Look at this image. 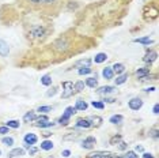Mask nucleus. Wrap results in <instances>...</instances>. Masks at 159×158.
I'll return each instance as SVG.
<instances>
[{
  "instance_id": "obj_1",
  "label": "nucleus",
  "mask_w": 159,
  "mask_h": 158,
  "mask_svg": "<svg viewBox=\"0 0 159 158\" xmlns=\"http://www.w3.org/2000/svg\"><path fill=\"white\" fill-rule=\"evenodd\" d=\"M49 22H30L25 25V29H26V38L30 42H44L46 38L49 37L50 31L53 30V26H49Z\"/></svg>"
},
{
  "instance_id": "obj_2",
  "label": "nucleus",
  "mask_w": 159,
  "mask_h": 158,
  "mask_svg": "<svg viewBox=\"0 0 159 158\" xmlns=\"http://www.w3.org/2000/svg\"><path fill=\"white\" fill-rule=\"evenodd\" d=\"M52 51L56 53H60V55H64L68 51L72 49V40L71 37H68V34H61L59 38H56L55 41L52 42Z\"/></svg>"
},
{
  "instance_id": "obj_3",
  "label": "nucleus",
  "mask_w": 159,
  "mask_h": 158,
  "mask_svg": "<svg viewBox=\"0 0 159 158\" xmlns=\"http://www.w3.org/2000/svg\"><path fill=\"white\" fill-rule=\"evenodd\" d=\"M64 4V0H44L42 3L41 14L44 15H57V12L61 10Z\"/></svg>"
},
{
  "instance_id": "obj_4",
  "label": "nucleus",
  "mask_w": 159,
  "mask_h": 158,
  "mask_svg": "<svg viewBox=\"0 0 159 158\" xmlns=\"http://www.w3.org/2000/svg\"><path fill=\"white\" fill-rule=\"evenodd\" d=\"M42 3H44V0H16V4L20 8H25L27 11H35V12H41Z\"/></svg>"
},
{
  "instance_id": "obj_5",
  "label": "nucleus",
  "mask_w": 159,
  "mask_h": 158,
  "mask_svg": "<svg viewBox=\"0 0 159 158\" xmlns=\"http://www.w3.org/2000/svg\"><path fill=\"white\" fill-rule=\"evenodd\" d=\"M143 16H144V19L146 21H154V19H157V16H158V6H157V3H150V4H147L146 7H144V10H143Z\"/></svg>"
},
{
  "instance_id": "obj_6",
  "label": "nucleus",
  "mask_w": 159,
  "mask_h": 158,
  "mask_svg": "<svg viewBox=\"0 0 159 158\" xmlns=\"http://www.w3.org/2000/svg\"><path fill=\"white\" fill-rule=\"evenodd\" d=\"M61 86H63V94H61V97H63V98H70V97H72V95L75 94L74 82H71V81L63 82V83H61Z\"/></svg>"
},
{
  "instance_id": "obj_7",
  "label": "nucleus",
  "mask_w": 159,
  "mask_h": 158,
  "mask_svg": "<svg viewBox=\"0 0 159 158\" xmlns=\"http://www.w3.org/2000/svg\"><path fill=\"white\" fill-rule=\"evenodd\" d=\"M157 59H158L157 51H154V49H147L146 55H144V57H143V62L147 63L148 66H151L154 62H157Z\"/></svg>"
},
{
  "instance_id": "obj_8",
  "label": "nucleus",
  "mask_w": 159,
  "mask_h": 158,
  "mask_svg": "<svg viewBox=\"0 0 159 158\" xmlns=\"http://www.w3.org/2000/svg\"><path fill=\"white\" fill-rule=\"evenodd\" d=\"M148 74H151V66H148V67H142V68H139V70H136L135 71V77L137 81H144V78L147 77Z\"/></svg>"
},
{
  "instance_id": "obj_9",
  "label": "nucleus",
  "mask_w": 159,
  "mask_h": 158,
  "mask_svg": "<svg viewBox=\"0 0 159 158\" xmlns=\"http://www.w3.org/2000/svg\"><path fill=\"white\" fill-rule=\"evenodd\" d=\"M128 106H129V109H132V110H139V109H142V106H143V100L139 98V97H135V98H132L131 101L128 102Z\"/></svg>"
},
{
  "instance_id": "obj_10",
  "label": "nucleus",
  "mask_w": 159,
  "mask_h": 158,
  "mask_svg": "<svg viewBox=\"0 0 159 158\" xmlns=\"http://www.w3.org/2000/svg\"><path fill=\"white\" fill-rule=\"evenodd\" d=\"M23 142L25 145H29V146H34L35 143L38 142V136L35 134H31V132H29V134H26L23 136Z\"/></svg>"
},
{
  "instance_id": "obj_11",
  "label": "nucleus",
  "mask_w": 159,
  "mask_h": 158,
  "mask_svg": "<svg viewBox=\"0 0 159 158\" xmlns=\"http://www.w3.org/2000/svg\"><path fill=\"white\" fill-rule=\"evenodd\" d=\"M116 90L114 86H101V87H97L95 93L99 95H107V94H111Z\"/></svg>"
},
{
  "instance_id": "obj_12",
  "label": "nucleus",
  "mask_w": 159,
  "mask_h": 158,
  "mask_svg": "<svg viewBox=\"0 0 159 158\" xmlns=\"http://www.w3.org/2000/svg\"><path fill=\"white\" fill-rule=\"evenodd\" d=\"M95 143H97V139L94 138V136H87V138H84L83 139V142H82V147L83 149H93L94 146H95Z\"/></svg>"
},
{
  "instance_id": "obj_13",
  "label": "nucleus",
  "mask_w": 159,
  "mask_h": 158,
  "mask_svg": "<svg viewBox=\"0 0 159 158\" xmlns=\"http://www.w3.org/2000/svg\"><path fill=\"white\" fill-rule=\"evenodd\" d=\"M75 127H78V128H91V123L89 121L87 117H86V118L80 117V118H78V120H76Z\"/></svg>"
},
{
  "instance_id": "obj_14",
  "label": "nucleus",
  "mask_w": 159,
  "mask_h": 158,
  "mask_svg": "<svg viewBox=\"0 0 159 158\" xmlns=\"http://www.w3.org/2000/svg\"><path fill=\"white\" fill-rule=\"evenodd\" d=\"M10 53V46L4 40H0V56L2 57H7Z\"/></svg>"
},
{
  "instance_id": "obj_15",
  "label": "nucleus",
  "mask_w": 159,
  "mask_h": 158,
  "mask_svg": "<svg viewBox=\"0 0 159 158\" xmlns=\"http://www.w3.org/2000/svg\"><path fill=\"white\" fill-rule=\"evenodd\" d=\"M114 72H113V68L111 67H105L102 70V77L106 79V81H111V79L114 78Z\"/></svg>"
},
{
  "instance_id": "obj_16",
  "label": "nucleus",
  "mask_w": 159,
  "mask_h": 158,
  "mask_svg": "<svg viewBox=\"0 0 159 158\" xmlns=\"http://www.w3.org/2000/svg\"><path fill=\"white\" fill-rule=\"evenodd\" d=\"M91 66V60L90 59H82V60H79V62H76L72 66V68H84V67H90Z\"/></svg>"
},
{
  "instance_id": "obj_17",
  "label": "nucleus",
  "mask_w": 159,
  "mask_h": 158,
  "mask_svg": "<svg viewBox=\"0 0 159 158\" xmlns=\"http://www.w3.org/2000/svg\"><path fill=\"white\" fill-rule=\"evenodd\" d=\"M107 59H109V57H107V55H106V53L101 52V53H97V55H95V57H94V60H93V62L95 63V64H101V63L106 62Z\"/></svg>"
},
{
  "instance_id": "obj_18",
  "label": "nucleus",
  "mask_w": 159,
  "mask_h": 158,
  "mask_svg": "<svg viewBox=\"0 0 159 158\" xmlns=\"http://www.w3.org/2000/svg\"><path fill=\"white\" fill-rule=\"evenodd\" d=\"M133 42H136V44H143V45H151V44H154V40L150 37H140V38H135Z\"/></svg>"
},
{
  "instance_id": "obj_19",
  "label": "nucleus",
  "mask_w": 159,
  "mask_h": 158,
  "mask_svg": "<svg viewBox=\"0 0 159 158\" xmlns=\"http://www.w3.org/2000/svg\"><path fill=\"white\" fill-rule=\"evenodd\" d=\"M37 118V114H35V110H30L23 116V121L25 123H33V121Z\"/></svg>"
},
{
  "instance_id": "obj_20",
  "label": "nucleus",
  "mask_w": 159,
  "mask_h": 158,
  "mask_svg": "<svg viewBox=\"0 0 159 158\" xmlns=\"http://www.w3.org/2000/svg\"><path fill=\"white\" fill-rule=\"evenodd\" d=\"M75 108H76V110H80V112H84V110H87L89 104L86 102L84 100H78L76 104H75Z\"/></svg>"
},
{
  "instance_id": "obj_21",
  "label": "nucleus",
  "mask_w": 159,
  "mask_h": 158,
  "mask_svg": "<svg viewBox=\"0 0 159 158\" xmlns=\"http://www.w3.org/2000/svg\"><path fill=\"white\" fill-rule=\"evenodd\" d=\"M89 118V121L91 123V127H99L101 124H102V117H99V116H90L87 117Z\"/></svg>"
},
{
  "instance_id": "obj_22",
  "label": "nucleus",
  "mask_w": 159,
  "mask_h": 158,
  "mask_svg": "<svg viewBox=\"0 0 159 158\" xmlns=\"http://www.w3.org/2000/svg\"><path fill=\"white\" fill-rule=\"evenodd\" d=\"M111 68H113V72L117 74V75H121V74L125 72V66L122 63H114V66Z\"/></svg>"
},
{
  "instance_id": "obj_23",
  "label": "nucleus",
  "mask_w": 159,
  "mask_h": 158,
  "mask_svg": "<svg viewBox=\"0 0 159 158\" xmlns=\"http://www.w3.org/2000/svg\"><path fill=\"white\" fill-rule=\"evenodd\" d=\"M129 78V74H121V75H117V79H114V83L116 86H120V85H124L126 82V79Z\"/></svg>"
},
{
  "instance_id": "obj_24",
  "label": "nucleus",
  "mask_w": 159,
  "mask_h": 158,
  "mask_svg": "<svg viewBox=\"0 0 159 158\" xmlns=\"http://www.w3.org/2000/svg\"><path fill=\"white\" fill-rule=\"evenodd\" d=\"M25 156V150L20 149V147H18V149H14L8 153V158H14V157H22Z\"/></svg>"
},
{
  "instance_id": "obj_25",
  "label": "nucleus",
  "mask_w": 159,
  "mask_h": 158,
  "mask_svg": "<svg viewBox=\"0 0 159 158\" xmlns=\"http://www.w3.org/2000/svg\"><path fill=\"white\" fill-rule=\"evenodd\" d=\"M35 123H34V125H35V127H41V125L42 124H44V123H46V121H49V117L48 116H45V114H41V116H37V118H35Z\"/></svg>"
},
{
  "instance_id": "obj_26",
  "label": "nucleus",
  "mask_w": 159,
  "mask_h": 158,
  "mask_svg": "<svg viewBox=\"0 0 159 158\" xmlns=\"http://www.w3.org/2000/svg\"><path fill=\"white\" fill-rule=\"evenodd\" d=\"M84 85L90 89H97L98 87V81H97V78H87L84 82Z\"/></svg>"
},
{
  "instance_id": "obj_27",
  "label": "nucleus",
  "mask_w": 159,
  "mask_h": 158,
  "mask_svg": "<svg viewBox=\"0 0 159 158\" xmlns=\"http://www.w3.org/2000/svg\"><path fill=\"white\" fill-rule=\"evenodd\" d=\"M53 146H55V145H53V142L46 139V141L41 142V146H39V149H41V150H45V151H49V150L53 149Z\"/></svg>"
},
{
  "instance_id": "obj_28",
  "label": "nucleus",
  "mask_w": 159,
  "mask_h": 158,
  "mask_svg": "<svg viewBox=\"0 0 159 158\" xmlns=\"http://www.w3.org/2000/svg\"><path fill=\"white\" fill-rule=\"evenodd\" d=\"M75 113H76V108L75 106H68V108H66V110H64L63 116L67 117V118H71V116H74Z\"/></svg>"
},
{
  "instance_id": "obj_29",
  "label": "nucleus",
  "mask_w": 159,
  "mask_h": 158,
  "mask_svg": "<svg viewBox=\"0 0 159 158\" xmlns=\"http://www.w3.org/2000/svg\"><path fill=\"white\" fill-rule=\"evenodd\" d=\"M122 120H124V117H122L121 114H113V116L109 118V123H111V124H120V123H122Z\"/></svg>"
},
{
  "instance_id": "obj_30",
  "label": "nucleus",
  "mask_w": 159,
  "mask_h": 158,
  "mask_svg": "<svg viewBox=\"0 0 159 158\" xmlns=\"http://www.w3.org/2000/svg\"><path fill=\"white\" fill-rule=\"evenodd\" d=\"M84 87H86V85H84V82L83 81H78L76 83H74V90L75 93H80L84 90Z\"/></svg>"
},
{
  "instance_id": "obj_31",
  "label": "nucleus",
  "mask_w": 159,
  "mask_h": 158,
  "mask_svg": "<svg viewBox=\"0 0 159 158\" xmlns=\"http://www.w3.org/2000/svg\"><path fill=\"white\" fill-rule=\"evenodd\" d=\"M6 127L16 130V128L20 127V123H19V120H8V121H6Z\"/></svg>"
},
{
  "instance_id": "obj_32",
  "label": "nucleus",
  "mask_w": 159,
  "mask_h": 158,
  "mask_svg": "<svg viewBox=\"0 0 159 158\" xmlns=\"http://www.w3.org/2000/svg\"><path fill=\"white\" fill-rule=\"evenodd\" d=\"M41 85H44V86H52V75H49V74L44 75V77L41 78Z\"/></svg>"
},
{
  "instance_id": "obj_33",
  "label": "nucleus",
  "mask_w": 159,
  "mask_h": 158,
  "mask_svg": "<svg viewBox=\"0 0 159 158\" xmlns=\"http://www.w3.org/2000/svg\"><path fill=\"white\" fill-rule=\"evenodd\" d=\"M2 143L6 146H8V147H11V146H14V139L11 136H4V138L2 139Z\"/></svg>"
},
{
  "instance_id": "obj_34",
  "label": "nucleus",
  "mask_w": 159,
  "mask_h": 158,
  "mask_svg": "<svg viewBox=\"0 0 159 158\" xmlns=\"http://www.w3.org/2000/svg\"><path fill=\"white\" fill-rule=\"evenodd\" d=\"M93 72V70L90 67H84V68H79V71H78V74L79 75H87V74H91Z\"/></svg>"
},
{
  "instance_id": "obj_35",
  "label": "nucleus",
  "mask_w": 159,
  "mask_h": 158,
  "mask_svg": "<svg viewBox=\"0 0 159 158\" xmlns=\"http://www.w3.org/2000/svg\"><path fill=\"white\" fill-rule=\"evenodd\" d=\"M121 139H122L121 135H114V136H111V138H110V145H117V143L121 142Z\"/></svg>"
},
{
  "instance_id": "obj_36",
  "label": "nucleus",
  "mask_w": 159,
  "mask_h": 158,
  "mask_svg": "<svg viewBox=\"0 0 159 158\" xmlns=\"http://www.w3.org/2000/svg\"><path fill=\"white\" fill-rule=\"evenodd\" d=\"M57 123H59L60 125H64V127H67L68 124H70V118H67V117H64V116H61L59 120H57Z\"/></svg>"
},
{
  "instance_id": "obj_37",
  "label": "nucleus",
  "mask_w": 159,
  "mask_h": 158,
  "mask_svg": "<svg viewBox=\"0 0 159 158\" xmlns=\"http://www.w3.org/2000/svg\"><path fill=\"white\" fill-rule=\"evenodd\" d=\"M52 109H53L52 106H39L37 109V112H39V113H49Z\"/></svg>"
},
{
  "instance_id": "obj_38",
  "label": "nucleus",
  "mask_w": 159,
  "mask_h": 158,
  "mask_svg": "<svg viewBox=\"0 0 159 158\" xmlns=\"http://www.w3.org/2000/svg\"><path fill=\"white\" fill-rule=\"evenodd\" d=\"M91 105L95 108V109H103V108H105V104L102 101H93Z\"/></svg>"
},
{
  "instance_id": "obj_39",
  "label": "nucleus",
  "mask_w": 159,
  "mask_h": 158,
  "mask_svg": "<svg viewBox=\"0 0 159 158\" xmlns=\"http://www.w3.org/2000/svg\"><path fill=\"white\" fill-rule=\"evenodd\" d=\"M122 157H124V158H139V156H136V153L132 151V150H131V151H126Z\"/></svg>"
},
{
  "instance_id": "obj_40",
  "label": "nucleus",
  "mask_w": 159,
  "mask_h": 158,
  "mask_svg": "<svg viewBox=\"0 0 159 158\" xmlns=\"http://www.w3.org/2000/svg\"><path fill=\"white\" fill-rule=\"evenodd\" d=\"M7 134H10V128L6 127V125H2L0 127V135H7Z\"/></svg>"
},
{
  "instance_id": "obj_41",
  "label": "nucleus",
  "mask_w": 159,
  "mask_h": 158,
  "mask_svg": "<svg viewBox=\"0 0 159 158\" xmlns=\"http://www.w3.org/2000/svg\"><path fill=\"white\" fill-rule=\"evenodd\" d=\"M56 93H57V87H56V86H53V87L50 89L48 93H46V95H48V97H53V95L56 94Z\"/></svg>"
},
{
  "instance_id": "obj_42",
  "label": "nucleus",
  "mask_w": 159,
  "mask_h": 158,
  "mask_svg": "<svg viewBox=\"0 0 159 158\" xmlns=\"http://www.w3.org/2000/svg\"><path fill=\"white\" fill-rule=\"evenodd\" d=\"M150 134H151V136H152L154 139H158V128L157 127L152 128V130L150 131Z\"/></svg>"
},
{
  "instance_id": "obj_43",
  "label": "nucleus",
  "mask_w": 159,
  "mask_h": 158,
  "mask_svg": "<svg viewBox=\"0 0 159 158\" xmlns=\"http://www.w3.org/2000/svg\"><path fill=\"white\" fill-rule=\"evenodd\" d=\"M37 151H38V149H37V147H34V146H31L30 149H29V154H30V156H34Z\"/></svg>"
},
{
  "instance_id": "obj_44",
  "label": "nucleus",
  "mask_w": 159,
  "mask_h": 158,
  "mask_svg": "<svg viewBox=\"0 0 159 158\" xmlns=\"http://www.w3.org/2000/svg\"><path fill=\"white\" fill-rule=\"evenodd\" d=\"M114 101H116L114 98H106V97H105V98L102 100V102H103V104H105V102H107V104H113Z\"/></svg>"
},
{
  "instance_id": "obj_45",
  "label": "nucleus",
  "mask_w": 159,
  "mask_h": 158,
  "mask_svg": "<svg viewBox=\"0 0 159 158\" xmlns=\"http://www.w3.org/2000/svg\"><path fill=\"white\" fill-rule=\"evenodd\" d=\"M61 156H63L64 158H68V157L71 156V151H70V150H64V151L61 153Z\"/></svg>"
},
{
  "instance_id": "obj_46",
  "label": "nucleus",
  "mask_w": 159,
  "mask_h": 158,
  "mask_svg": "<svg viewBox=\"0 0 159 158\" xmlns=\"http://www.w3.org/2000/svg\"><path fill=\"white\" fill-rule=\"evenodd\" d=\"M118 145H120V146H118V147H120V149H121V150H125V149H126V147H128V146H126V143H125V142H122V141H121L120 143H118Z\"/></svg>"
},
{
  "instance_id": "obj_47",
  "label": "nucleus",
  "mask_w": 159,
  "mask_h": 158,
  "mask_svg": "<svg viewBox=\"0 0 159 158\" xmlns=\"http://www.w3.org/2000/svg\"><path fill=\"white\" fill-rule=\"evenodd\" d=\"M143 158H155V157H154L151 153H144V154H143Z\"/></svg>"
},
{
  "instance_id": "obj_48",
  "label": "nucleus",
  "mask_w": 159,
  "mask_h": 158,
  "mask_svg": "<svg viewBox=\"0 0 159 158\" xmlns=\"http://www.w3.org/2000/svg\"><path fill=\"white\" fill-rule=\"evenodd\" d=\"M50 135H52V132H49V131H45V132H42V136H44V138H49Z\"/></svg>"
},
{
  "instance_id": "obj_49",
  "label": "nucleus",
  "mask_w": 159,
  "mask_h": 158,
  "mask_svg": "<svg viewBox=\"0 0 159 158\" xmlns=\"http://www.w3.org/2000/svg\"><path fill=\"white\" fill-rule=\"evenodd\" d=\"M136 151H140V153H143V151H144L143 146H139V145H137V146H136Z\"/></svg>"
},
{
  "instance_id": "obj_50",
  "label": "nucleus",
  "mask_w": 159,
  "mask_h": 158,
  "mask_svg": "<svg viewBox=\"0 0 159 158\" xmlns=\"http://www.w3.org/2000/svg\"><path fill=\"white\" fill-rule=\"evenodd\" d=\"M158 110H159V105H158V104H155V106H154V113L158 114V113H159Z\"/></svg>"
},
{
  "instance_id": "obj_51",
  "label": "nucleus",
  "mask_w": 159,
  "mask_h": 158,
  "mask_svg": "<svg viewBox=\"0 0 159 158\" xmlns=\"http://www.w3.org/2000/svg\"><path fill=\"white\" fill-rule=\"evenodd\" d=\"M111 158H124V157H122V156H117V154L111 153Z\"/></svg>"
},
{
  "instance_id": "obj_52",
  "label": "nucleus",
  "mask_w": 159,
  "mask_h": 158,
  "mask_svg": "<svg viewBox=\"0 0 159 158\" xmlns=\"http://www.w3.org/2000/svg\"><path fill=\"white\" fill-rule=\"evenodd\" d=\"M155 87H150V89H146V91H154Z\"/></svg>"
},
{
  "instance_id": "obj_53",
  "label": "nucleus",
  "mask_w": 159,
  "mask_h": 158,
  "mask_svg": "<svg viewBox=\"0 0 159 158\" xmlns=\"http://www.w3.org/2000/svg\"><path fill=\"white\" fill-rule=\"evenodd\" d=\"M0 154H2V151H0Z\"/></svg>"
}]
</instances>
